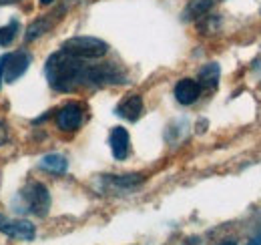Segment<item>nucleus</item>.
Wrapping results in <instances>:
<instances>
[{"label":"nucleus","instance_id":"obj_1","mask_svg":"<svg viewBox=\"0 0 261 245\" xmlns=\"http://www.w3.org/2000/svg\"><path fill=\"white\" fill-rule=\"evenodd\" d=\"M85 64L81 62V59L68 55L65 51L55 53L48 61H46V79L48 85L55 91L61 92H70L74 91L79 85L85 83Z\"/></svg>","mask_w":261,"mask_h":245},{"label":"nucleus","instance_id":"obj_2","mask_svg":"<svg viewBox=\"0 0 261 245\" xmlns=\"http://www.w3.org/2000/svg\"><path fill=\"white\" fill-rule=\"evenodd\" d=\"M63 51L83 61V59H100V57H105L109 46H107L105 40L95 38V36H74V38H68L63 44Z\"/></svg>","mask_w":261,"mask_h":245},{"label":"nucleus","instance_id":"obj_3","mask_svg":"<svg viewBox=\"0 0 261 245\" xmlns=\"http://www.w3.org/2000/svg\"><path fill=\"white\" fill-rule=\"evenodd\" d=\"M22 199L29 207V211H33L34 215H46L48 209H50V193L48 189L38 181H33L29 183L24 189H22Z\"/></svg>","mask_w":261,"mask_h":245},{"label":"nucleus","instance_id":"obj_4","mask_svg":"<svg viewBox=\"0 0 261 245\" xmlns=\"http://www.w3.org/2000/svg\"><path fill=\"white\" fill-rule=\"evenodd\" d=\"M31 64V55L24 51H16L4 57V83H14L20 79Z\"/></svg>","mask_w":261,"mask_h":245},{"label":"nucleus","instance_id":"obj_5","mask_svg":"<svg viewBox=\"0 0 261 245\" xmlns=\"http://www.w3.org/2000/svg\"><path fill=\"white\" fill-rule=\"evenodd\" d=\"M0 233L14 237V239H22V241H33L36 235L31 221H24V219L12 221V219H6L4 215H0Z\"/></svg>","mask_w":261,"mask_h":245},{"label":"nucleus","instance_id":"obj_6","mask_svg":"<svg viewBox=\"0 0 261 245\" xmlns=\"http://www.w3.org/2000/svg\"><path fill=\"white\" fill-rule=\"evenodd\" d=\"M57 122H59V127L63 131H74V129H79L81 122H83V107L76 105V103L65 105L59 111V115H57Z\"/></svg>","mask_w":261,"mask_h":245},{"label":"nucleus","instance_id":"obj_7","mask_svg":"<svg viewBox=\"0 0 261 245\" xmlns=\"http://www.w3.org/2000/svg\"><path fill=\"white\" fill-rule=\"evenodd\" d=\"M201 94V85L193 79H181L175 85V99L181 105H193Z\"/></svg>","mask_w":261,"mask_h":245},{"label":"nucleus","instance_id":"obj_8","mask_svg":"<svg viewBox=\"0 0 261 245\" xmlns=\"http://www.w3.org/2000/svg\"><path fill=\"white\" fill-rule=\"evenodd\" d=\"M109 143H111V151L115 155V159H125L129 155V145H130V139H129V133L127 129L123 127H115L111 131V137H109Z\"/></svg>","mask_w":261,"mask_h":245},{"label":"nucleus","instance_id":"obj_9","mask_svg":"<svg viewBox=\"0 0 261 245\" xmlns=\"http://www.w3.org/2000/svg\"><path fill=\"white\" fill-rule=\"evenodd\" d=\"M117 115H121L127 121H137L143 115V99L139 94H129L125 96L119 107H117Z\"/></svg>","mask_w":261,"mask_h":245},{"label":"nucleus","instance_id":"obj_10","mask_svg":"<svg viewBox=\"0 0 261 245\" xmlns=\"http://www.w3.org/2000/svg\"><path fill=\"white\" fill-rule=\"evenodd\" d=\"M219 83V64L209 62L199 70V85L207 89H215Z\"/></svg>","mask_w":261,"mask_h":245},{"label":"nucleus","instance_id":"obj_11","mask_svg":"<svg viewBox=\"0 0 261 245\" xmlns=\"http://www.w3.org/2000/svg\"><path fill=\"white\" fill-rule=\"evenodd\" d=\"M40 167H42L44 171H50V173H65L68 163H66V159L63 155L50 153L40 159Z\"/></svg>","mask_w":261,"mask_h":245},{"label":"nucleus","instance_id":"obj_12","mask_svg":"<svg viewBox=\"0 0 261 245\" xmlns=\"http://www.w3.org/2000/svg\"><path fill=\"white\" fill-rule=\"evenodd\" d=\"M53 16H55V14H46V16H42V18L34 20L33 24L29 27V31H27V40H29V42H31V40H36L38 36H42L44 32L48 31V29L53 27V22H55Z\"/></svg>","mask_w":261,"mask_h":245},{"label":"nucleus","instance_id":"obj_13","mask_svg":"<svg viewBox=\"0 0 261 245\" xmlns=\"http://www.w3.org/2000/svg\"><path fill=\"white\" fill-rule=\"evenodd\" d=\"M211 4H213V0H193L189 4V8H187V18H199V16H203L211 8Z\"/></svg>","mask_w":261,"mask_h":245},{"label":"nucleus","instance_id":"obj_14","mask_svg":"<svg viewBox=\"0 0 261 245\" xmlns=\"http://www.w3.org/2000/svg\"><path fill=\"white\" fill-rule=\"evenodd\" d=\"M111 183H115L117 187H123V189H130V187H135V185H139L143 181V175H121V177H117V175H111V179H109Z\"/></svg>","mask_w":261,"mask_h":245},{"label":"nucleus","instance_id":"obj_15","mask_svg":"<svg viewBox=\"0 0 261 245\" xmlns=\"http://www.w3.org/2000/svg\"><path fill=\"white\" fill-rule=\"evenodd\" d=\"M16 32H18V22L16 20H12L6 27H2L0 29V46H8L16 38Z\"/></svg>","mask_w":261,"mask_h":245},{"label":"nucleus","instance_id":"obj_16","mask_svg":"<svg viewBox=\"0 0 261 245\" xmlns=\"http://www.w3.org/2000/svg\"><path fill=\"white\" fill-rule=\"evenodd\" d=\"M8 141V125L4 121H0V147Z\"/></svg>","mask_w":261,"mask_h":245},{"label":"nucleus","instance_id":"obj_17","mask_svg":"<svg viewBox=\"0 0 261 245\" xmlns=\"http://www.w3.org/2000/svg\"><path fill=\"white\" fill-rule=\"evenodd\" d=\"M4 81V57H0V83Z\"/></svg>","mask_w":261,"mask_h":245},{"label":"nucleus","instance_id":"obj_18","mask_svg":"<svg viewBox=\"0 0 261 245\" xmlns=\"http://www.w3.org/2000/svg\"><path fill=\"white\" fill-rule=\"evenodd\" d=\"M249 245H261V235H257V237H253V239L249 241Z\"/></svg>","mask_w":261,"mask_h":245},{"label":"nucleus","instance_id":"obj_19","mask_svg":"<svg viewBox=\"0 0 261 245\" xmlns=\"http://www.w3.org/2000/svg\"><path fill=\"white\" fill-rule=\"evenodd\" d=\"M14 2H18V0H0V4H14Z\"/></svg>","mask_w":261,"mask_h":245},{"label":"nucleus","instance_id":"obj_20","mask_svg":"<svg viewBox=\"0 0 261 245\" xmlns=\"http://www.w3.org/2000/svg\"><path fill=\"white\" fill-rule=\"evenodd\" d=\"M55 0H40V4H53Z\"/></svg>","mask_w":261,"mask_h":245},{"label":"nucleus","instance_id":"obj_21","mask_svg":"<svg viewBox=\"0 0 261 245\" xmlns=\"http://www.w3.org/2000/svg\"><path fill=\"white\" fill-rule=\"evenodd\" d=\"M221 245H237V243H233V241H225V243H221Z\"/></svg>","mask_w":261,"mask_h":245}]
</instances>
